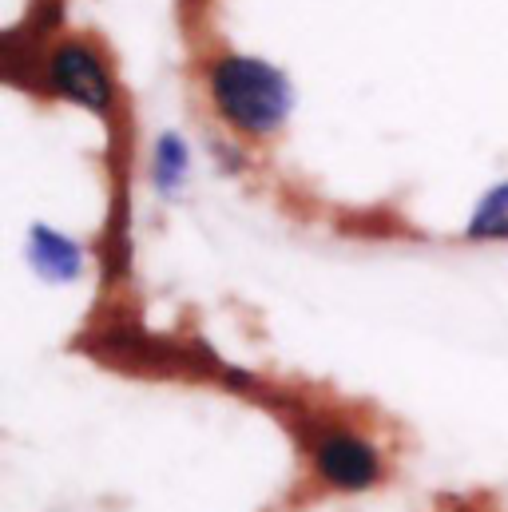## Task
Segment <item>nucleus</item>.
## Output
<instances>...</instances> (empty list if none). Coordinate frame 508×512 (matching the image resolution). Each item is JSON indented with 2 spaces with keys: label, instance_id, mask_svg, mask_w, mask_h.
Masks as SVG:
<instances>
[{
  "label": "nucleus",
  "instance_id": "nucleus-1",
  "mask_svg": "<svg viewBox=\"0 0 508 512\" xmlns=\"http://www.w3.org/2000/svg\"><path fill=\"white\" fill-rule=\"evenodd\" d=\"M207 100L219 124L243 139H270L294 116V80L251 52H219L203 68Z\"/></svg>",
  "mask_w": 508,
  "mask_h": 512
},
{
  "label": "nucleus",
  "instance_id": "nucleus-2",
  "mask_svg": "<svg viewBox=\"0 0 508 512\" xmlns=\"http://www.w3.org/2000/svg\"><path fill=\"white\" fill-rule=\"evenodd\" d=\"M40 88L52 100H64L104 128L120 116V80L112 72V60L104 48L88 36H60L40 56Z\"/></svg>",
  "mask_w": 508,
  "mask_h": 512
},
{
  "label": "nucleus",
  "instance_id": "nucleus-3",
  "mask_svg": "<svg viewBox=\"0 0 508 512\" xmlns=\"http://www.w3.org/2000/svg\"><path fill=\"white\" fill-rule=\"evenodd\" d=\"M310 465L334 493H366L381 481V453L350 425H322L310 441Z\"/></svg>",
  "mask_w": 508,
  "mask_h": 512
},
{
  "label": "nucleus",
  "instance_id": "nucleus-4",
  "mask_svg": "<svg viewBox=\"0 0 508 512\" xmlns=\"http://www.w3.org/2000/svg\"><path fill=\"white\" fill-rule=\"evenodd\" d=\"M28 266L40 282L48 286H64V282H76L84 270H88V247L60 231V227H48V223H32L28 227Z\"/></svg>",
  "mask_w": 508,
  "mask_h": 512
},
{
  "label": "nucleus",
  "instance_id": "nucleus-5",
  "mask_svg": "<svg viewBox=\"0 0 508 512\" xmlns=\"http://www.w3.org/2000/svg\"><path fill=\"white\" fill-rule=\"evenodd\" d=\"M191 175V147L179 131H163L151 143V187L163 199H175Z\"/></svg>",
  "mask_w": 508,
  "mask_h": 512
},
{
  "label": "nucleus",
  "instance_id": "nucleus-6",
  "mask_svg": "<svg viewBox=\"0 0 508 512\" xmlns=\"http://www.w3.org/2000/svg\"><path fill=\"white\" fill-rule=\"evenodd\" d=\"M465 239L469 243H508V179L493 183L477 199V207L465 223Z\"/></svg>",
  "mask_w": 508,
  "mask_h": 512
}]
</instances>
